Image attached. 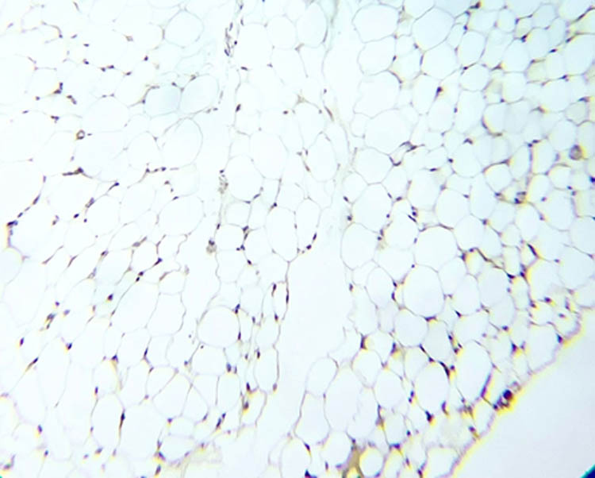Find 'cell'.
Instances as JSON below:
<instances>
[{
    "mask_svg": "<svg viewBox=\"0 0 595 478\" xmlns=\"http://www.w3.org/2000/svg\"><path fill=\"white\" fill-rule=\"evenodd\" d=\"M504 397H505L507 399V400H509V399H512L513 398L512 392L511 391H506V392L504 393Z\"/></svg>",
    "mask_w": 595,
    "mask_h": 478,
    "instance_id": "f546056e",
    "label": "cell"
},
{
    "mask_svg": "<svg viewBox=\"0 0 595 478\" xmlns=\"http://www.w3.org/2000/svg\"><path fill=\"white\" fill-rule=\"evenodd\" d=\"M500 234L502 244L505 246L519 247L521 246L522 238L518 227L514 223Z\"/></svg>",
    "mask_w": 595,
    "mask_h": 478,
    "instance_id": "d4e9b609",
    "label": "cell"
},
{
    "mask_svg": "<svg viewBox=\"0 0 595 478\" xmlns=\"http://www.w3.org/2000/svg\"><path fill=\"white\" fill-rule=\"evenodd\" d=\"M551 190V184L547 179H538L533 182L532 181L526 192L528 203L534 205L540 203L549 194Z\"/></svg>",
    "mask_w": 595,
    "mask_h": 478,
    "instance_id": "44dd1931",
    "label": "cell"
},
{
    "mask_svg": "<svg viewBox=\"0 0 595 478\" xmlns=\"http://www.w3.org/2000/svg\"><path fill=\"white\" fill-rule=\"evenodd\" d=\"M458 249L453 232L446 227L436 225L419 233L411 251L415 264L437 272L457 256Z\"/></svg>",
    "mask_w": 595,
    "mask_h": 478,
    "instance_id": "6da1fadb",
    "label": "cell"
},
{
    "mask_svg": "<svg viewBox=\"0 0 595 478\" xmlns=\"http://www.w3.org/2000/svg\"><path fill=\"white\" fill-rule=\"evenodd\" d=\"M354 176L352 175V177L345 180L343 186V196L352 204H354L368 187L366 180H362L359 176Z\"/></svg>",
    "mask_w": 595,
    "mask_h": 478,
    "instance_id": "7402d4cb",
    "label": "cell"
},
{
    "mask_svg": "<svg viewBox=\"0 0 595 478\" xmlns=\"http://www.w3.org/2000/svg\"><path fill=\"white\" fill-rule=\"evenodd\" d=\"M535 207L545 223L560 231H568L575 220L572 197L561 190H551Z\"/></svg>",
    "mask_w": 595,
    "mask_h": 478,
    "instance_id": "8992f818",
    "label": "cell"
},
{
    "mask_svg": "<svg viewBox=\"0 0 595 478\" xmlns=\"http://www.w3.org/2000/svg\"><path fill=\"white\" fill-rule=\"evenodd\" d=\"M38 361H39V358L36 359H35V360L32 362V363H30V364L29 365L28 368L27 369L26 372H27V371L29 370V369H30V368H32V366H33V365H34V364H35V363H36V362H37Z\"/></svg>",
    "mask_w": 595,
    "mask_h": 478,
    "instance_id": "4dcf8cb0",
    "label": "cell"
},
{
    "mask_svg": "<svg viewBox=\"0 0 595 478\" xmlns=\"http://www.w3.org/2000/svg\"><path fill=\"white\" fill-rule=\"evenodd\" d=\"M437 222L443 227L453 228L470 214L469 198L449 189L441 192L434 208Z\"/></svg>",
    "mask_w": 595,
    "mask_h": 478,
    "instance_id": "52a82bcc",
    "label": "cell"
},
{
    "mask_svg": "<svg viewBox=\"0 0 595 478\" xmlns=\"http://www.w3.org/2000/svg\"><path fill=\"white\" fill-rule=\"evenodd\" d=\"M377 266L374 261L369 262L366 265L354 270V282L359 286H366L368 277L371 272Z\"/></svg>",
    "mask_w": 595,
    "mask_h": 478,
    "instance_id": "484cf974",
    "label": "cell"
},
{
    "mask_svg": "<svg viewBox=\"0 0 595 478\" xmlns=\"http://www.w3.org/2000/svg\"><path fill=\"white\" fill-rule=\"evenodd\" d=\"M501 258L507 274L517 277L521 273V258L518 247L503 246Z\"/></svg>",
    "mask_w": 595,
    "mask_h": 478,
    "instance_id": "ffe728a7",
    "label": "cell"
},
{
    "mask_svg": "<svg viewBox=\"0 0 595 478\" xmlns=\"http://www.w3.org/2000/svg\"><path fill=\"white\" fill-rule=\"evenodd\" d=\"M576 213L580 217H591L594 215V190L582 191L575 197Z\"/></svg>",
    "mask_w": 595,
    "mask_h": 478,
    "instance_id": "603a6c76",
    "label": "cell"
},
{
    "mask_svg": "<svg viewBox=\"0 0 595 478\" xmlns=\"http://www.w3.org/2000/svg\"><path fill=\"white\" fill-rule=\"evenodd\" d=\"M305 206H302L297 215L298 234L300 235V243L307 246L314 237L315 230L317 228L320 214V207L312 201H307Z\"/></svg>",
    "mask_w": 595,
    "mask_h": 478,
    "instance_id": "9a60e30c",
    "label": "cell"
},
{
    "mask_svg": "<svg viewBox=\"0 0 595 478\" xmlns=\"http://www.w3.org/2000/svg\"><path fill=\"white\" fill-rule=\"evenodd\" d=\"M125 418H126L125 409H123V414H121V422H120V426H119V434H121V427H123Z\"/></svg>",
    "mask_w": 595,
    "mask_h": 478,
    "instance_id": "f1b7e54d",
    "label": "cell"
},
{
    "mask_svg": "<svg viewBox=\"0 0 595 478\" xmlns=\"http://www.w3.org/2000/svg\"><path fill=\"white\" fill-rule=\"evenodd\" d=\"M464 263L467 272L470 275L475 277L481 273L486 265L488 264L483 254L478 251H469Z\"/></svg>",
    "mask_w": 595,
    "mask_h": 478,
    "instance_id": "cb8c5ba5",
    "label": "cell"
},
{
    "mask_svg": "<svg viewBox=\"0 0 595 478\" xmlns=\"http://www.w3.org/2000/svg\"><path fill=\"white\" fill-rule=\"evenodd\" d=\"M519 251L521 263L524 265H532L536 260V252L532 245L525 244L520 246Z\"/></svg>",
    "mask_w": 595,
    "mask_h": 478,
    "instance_id": "83f0119b",
    "label": "cell"
},
{
    "mask_svg": "<svg viewBox=\"0 0 595 478\" xmlns=\"http://www.w3.org/2000/svg\"><path fill=\"white\" fill-rule=\"evenodd\" d=\"M382 186L392 199H400L408 192V177L403 171H399L398 168L384 180Z\"/></svg>",
    "mask_w": 595,
    "mask_h": 478,
    "instance_id": "d6986e66",
    "label": "cell"
},
{
    "mask_svg": "<svg viewBox=\"0 0 595 478\" xmlns=\"http://www.w3.org/2000/svg\"><path fill=\"white\" fill-rule=\"evenodd\" d=\"M441 287L447 293L456 291L459 284L467 274V270L462 258L457 256L450 260L437 271Z\"/></svg>",
    "mask_w": 595,
    "mask_h": 478,
    "instance_id": "2e32d148",
    "label": "cell"
},
{
    "mask_svg": "<svg viewBox=\"0 0 595 478\" xmlns=\"http://www.w3.org/2000/svg\"><path fill=\"white\" fill-rule=\"evenodd\" d=\"M479 248L484 258L490 260L500 258L503 246L499 233L488 225L485 227L483 239Z\"/></svg>",
    "mask_w": 595,
    "mask_h": 478,
    "instance_id": "ac0fdd59",
    "label": "cell"
},
{
    "mask_svg": "<svg viewBox=\"0 0 595 478\" xmlns=\"http://www.w3.org/2000/svg\"><path fill=\"white\" fill-rule=\"evenodd\" d=\"M470 214L479 220H488L495 207V192L483 179L479 178L472 184L469 195Z\"/></svg>",
    "mask_w": 595,
    "mask_h": 478,
    "instance_id": "8fae6325",
    "label": "cell"
},
{
    "mask_svg": "<svg viewBox=\"0 0 595 478\" xmlns=\"http://www.w3.org/2000/svg\"><path fill=\"white\" fill-rule=\"evenodd\" d=\"M393 207L392 198L382 185L367 187L352 208V216L357 225L375 233L384 229L389 221Z\"/></svg>",
    "mask_w": 595,
    "mask_h": 478,
    "instance_id": "7a4b0ae2",
    "label": "cell"
},
{
    "mask_svg": "<svg viewBox=\"0 0 595 478\" xmlns=\"http://www.w3.org/2000/svg\"><path fill=\"white\" fill-rule=\"evenodd\" d=\"M516 208L514 205L505 201L497 202L495 207L488 220V226L497 233L511 225L514 220Z\"/></svg>",
    "mask_w": 595,
    "mask_h": 478,
    "instance_id": "e0dca14e",
    "label": "cell"
},
{
    "mask_svg": "<svg viewBox=\"0 0 595 478\" xmlns=\"http://www.w3.org/2000/svg\"><path fill=\"white\" fill-rule=\"evenodd\" d=\"M408 199L393 204L389 221L382 232V244L396 249L411 250L419 234V227Z\"/></svg>",
    "mask_w": 595,
    "mask_h": 478,
    "instance_id": "3957f363",
    "label": "cell"
},
{
    "mask_svg": "<svg viewBox=\"0 0 595 478\" xmlns=\"http://www.w3.org/2000/svg\"><path fill=\"white\" fill-rule=\"evenodd\" d=\"M379 243L377 233L354 223V225L346 229L343 235L342 243L343 262L349 269L355 270L373 261Z\"/></svg>",
    "mask_w": 595,
    "mask_h": 478,
    "instance_id": "277c9868",
    "label": "cell"
},
{
    "mask_svg": "<svg viewBox=\"0 0 595 478\" xmlns=\"http://www.w3.org/2000/svg\"><path fill=\"white\" fill-rule=\"evenodd\" d=\"M161 470V467H157V470H156V475H159V474L160 473Z\"/></svg>",
    "mask_w": 595,
    "mask_h": 478,
    "instance_id": "1f68e13d",
    "label": "cell"
},
{
    "mask_svg": "<svg viewBox=\"0 0 595 478\" xmlns=\"http://www.w3.org/2000/svg\"><path fill=\"white\" fill-rule=\"evenodd\" d=\"M373 261L397 282L402 281L415 265L411 250L396 249L384 244H379Z\"/></svg>",
    "mask_w": 595,
    "mask_h": 478,
    "instance_id": "ba28073f",
    "label": "cell"
},
{
    "mask_svg": "<svg viewBox=\"0 0 595 478\" xmlns=\"http://www.w3.org/2000/svg\"><path fill=\"white\" fill-rule=\"evenodd\" d=\"M23 342H24V338H22V340H21L20 344V347L22 346Z\"/></svg>",
    "mask_w": 595,
    "mask_h": 478,
    "instance_id": "d6a6232c",
    "label": "cell"
},
{
    "mask_svg": "<svg viewBox=\"0 0 595 478\" xmlns=\"http://www.w3.org/2000/svg\"><path fill=\"white\" fill-rule=\"evenodd\" d=\"M556 265L562 284L569 288L582 286L594 277V259L572 246L566 248Z\"/></svg>",
    "mask_w": 595,
    "mask_h": 478,
    "instance_id": "5b68a950",
    "label": "cell"
},
{
    "mask_svg": "<svg viewBox=\"0 0 595 478\" xmlns=\"http://www.w3.org/2000/svg\"><path fill=\"white\" fill-rule=\"evenodd\" d=\"M485 226L481 220L469 214L453 227V234L461 250L469 252L481 245Z\"/></svg>",
    "mask_w": 595,
    "mask_h": 478,
    "instance_id": "7c38bea8",
    "label": "cell"
},
{
    "mask_svg": "<svg viewBox=\"0 0 595 478\" xmlns=\"http://www.w3.org/2000/svg\"><path fill=\"white\" fill-rule=\"evenodd\" d=\"M570 245L589 255L594 253V220L591 217L575 219L568 230Z\"/></svg>",
    "mask_w": 595,
    "mask_h": 478,
    "instance_id": "4fadbf2b",
    "label": "cell"
},
{
    "mask_svg": "<svg viewBox=\"0 0 595 478\" xmlns=\"http://www.w3.org/2000/svg\"><path fill=\"white\" fill-rule=\"evenodd\" d=\"M514 221L522 240L526 243H532L536 238L543 223L536 207L530 203L522 204L519 208H516Z\"/></svg>",
    "mask_w": 595,
    "mask_h": 478,
    "instance_id": "5bb4252c",
    "label": "cell"
},
{
    "mask_svg": "<svg viewBox=\"0 0 595 478\" xmlns=\"http://www.w3.org/2000/svg\"><path fill=\"white\" fill-rule=\"evenodd\" d=\"M441 180L427 172L415 175L408 187L406 197L417 210H433L441 192Z\"/></svg>",
    "mask_w": 595,
    "mask_h": 478,
    "instance_id": "9c48e42d",
    "label": "cell"
},
{
    "mask_svg": "<svg viewBox=\"0 0 595 478\" xmlns=\"http://www.w3.org/2000/svg\"><path fill=\"white\" fill-rule=\"evenodd\" d=\"M531 244L540 259L549 262L558 261L566 248L570 246L567 232L551 227L544 221Z\"/></svg>",
    "mask_w": 595,
    "mask_h": 478,
    "instance_id": "30bf717a",
    "label": "cell"
},
{
    "mask_svg": "<svg viewBox=\"0 0 595 478\" xmlns=\"http://www.w3.org/2000/svg\"><path fill=\"white\" fill-rule=\"evenodd\" d=\"M472 184L470 180H465L463 178H453L448 181V189L456 191L460 194L465 197H469Z\"/></svg>",
    "mask_w": 595,
    "mask_h": 478,
    "instance_id": "4316f807",
    "label": "cell"
}]
</instances>
